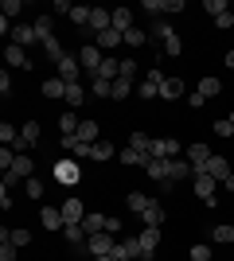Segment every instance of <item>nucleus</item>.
I'll list each match as a JSON object with an SVG mask.
<instances>
[{
  "instance_id": "f257e3e1",
  "label": "nucleus",
  "mask_w": 234,
  "mask_h": 261,
  "mask_svg": "<svg viewBox=\"0 0 234 261\" xmlns=\"http://www.w3.org/2000/svg\"><path fill=\"white\" fill-rule=\"evenodd\" d=\"M32 175H35L32 152H20V156H16V164H12V172H4V184H0V187H8V191H12L20 179H32Z\"/></svg>"
},
{
  "instance_id": "f03ea898",
  "label": "nucleus",
  "mask_w": 234,
  "mask_h": 261,
  "mask_svg": "<svg viewBox=\"0 0 234 261\" xmlns=\"http://www.w3.org/2000/svg\"><path fill=\"white\" fill-rule=\"evenodd\" d=\"M191 187H195V195H199L207 207H219V199H215V191H219V179H211L207 172H195V175H191Z\"/></svg>"
},
{
  "instance_id": "7ed1b4c3",
  "label": "nucleus",
  "mask_w": 234,
  "mask_h": 261,
  "mask_svg": "<svg viewBox=\"0 0 234 261\" xmlns=\"http://www.w3.org/2000/svg\"><path fill=\"white\" fill-rule=\"evenodd\" d=\"M55 184H67V187H74L78 179H82V168H78V160L70 156V160H55Z\"/></svg>"
},
{
  "instance_id": "20e7f679",
  "label": "nucleus",
  "mask_w": 234,
  "mask_h": 261,
  "mask_svg": "<svg viewBox=\"0 0 234 261\" xmlns=\"http://www.w3.org/2000/svg\"><path fill=\"white\" fill-rule=\"evenodd\" d=\"M137 246H141V261H152L156 246H160V226H145L137 234Z\"/></svg>"
},
{
  "instance_id": "39448f33",
  "label": "nucleus",
  "mask_w": 234,
  "mask_h": 261,
  "mask_svg": "<svg viewBox=\"0 0 234 261\" xmlns=\"http://www.w3.org/2000/svg\"><path fill=\"white\" fill-rule=\"evenodd\" d=\"M152 156H160V160H176V156H184V144H179L176 137H152Z\"/></svg>"
},
{
  "instance_id": "423d86ee",
  "label": "nucleus",
  "mask_w": 234,
  "mask_h": 261,
  "mask_svg": "<svg viewBox=\"0 0 234 261\" xmlns=\"http://www.w3.org/2000/svg\"><path fill=\"white\" fill-rule=\"evenodd\" d=\"M78 63H82V70L94 78V74H98V66H101V47H98V43H82V51H78Z\"/></svg>"
},
{
  "instance_id": "0eeeda50",
  "label": "nucleus",
  "mask_w": 234,
  "mask_h": 261,
  "mask_svg": "<svg viewBox=\"0 0 234 261\" xmlns=\"http://www.w3.org/2000/svg\"><path fill=\"white\" fill-rule=\"evenodd\" d=\"M211 156H215V152H211V148H207L203 141H191L188 148H184V160H188L191 168H195V172H203V164L211 160Z\"/></svg>"
},
{
  "instance_id": "6e6552de",
  "label": "nucleus",
  "mask_w": 234,
  "mask_h": 261,
  "mask_svg": "<svg viewBox=\"0 0 234 261\" xmlns=\"http://www.w3.org/2000/svg\"><path fill=\"white\" fill-rule=\"evenodd\" d=\"M113 246H117V238H113V234H106V230H101V234H90V238H86V253H90V257L113 253Z\"/></svg>"
},
{
  "instance_id": "1a4fd4ad",
  "label": "nucleus",
  "mask_w": 234,
  "mask_h": 261,
  "mask_svg": "<svg viewBox=\"0 0 234 261\" xmlns=\"http://www.w3.org/2000/svg\"><path fill=\"white\" fill-rule=\"evenodd\" d=\"M184 94H188V82H184L179 74H168L164 82H160V98L164 101H179Z\"/></svg>"
},
{
  "instance_id": "9d476101",
  "label": "nucleus",
  "mask_w": 234,
  "mask_h": 261,
  "mask_svg": "<svg viewBox=\"0 0 234 261\" xmlns=\"http://www.w3.org/2000/svg\"><path fill=\"white\" fill-rule=\"evenodd\" d=\"M145 175H148V179H156V184H168V175H172V160L148 156V160H145Z\"/></svg>"
},
{
  "instance_id": "9b49d317",
  "label": "nucleus",
  "mask_w": 234,
  "mask_h": 261,
  "mask_svg": "<svg viewBox=\"0 0 234 261\" xmlns=\"http://www.w3.org/2000/svg\"><path fill=\"white\" fill-rule=\"evenodd\" d=\"M35 144H39V121H28L20 129V141L12 144V148H16V152H32Z\"/></svg>"
},
{
  "instance_id": "f8f14e48",
  "label": "nucleus",
  "mask_w": 234,
  "mask_h": 261,
  "mask_svg": "<svg viewBox=\"0 0 234 261\" xmlns=\"http://www.w3.org/2000/svg\"><path fill=\"white\" fill-rule=\"evenodd\" d=\"M39 222H43V230H67V218H63V207H39Z\"/></svg>"
},
{
  "instance_id": "ddd939ff",
  "label": "nucleus",
  "mask_w": 234,
  "mask_h": 261,
  "mask_svg": "<svg viewBox=\"0 0 234 261\" xmlns=\"http://www.w3.org/2000/svg\"><path fill=\"white\" fill-rule=\"evenodd\" d=\"M55 70H59V78H63V82H78V78H82V63H78V55H67V59H63V63H55Z\"/></svg>"
},
{
  "instance_id": "4468645a",
  "label": "nucleus",
  "mask_w": 234,
  "mask_h": 261,
  "mask_svg": "<svg viewBox=\"0 0 234 261\" xmlns=\"http://www.w3.org/2000/svg\"><path fill=\"white\" fill-rule=\"evenodd\" d=\"M35 39H39V35H35V23H16V28H12V43L23 47V51L35 47Z\"/></svg>"
},
{
  "instance_id": "2eb2a0df",
  "label": "nucleus",
  "mask_w": 234,
  "mask_h": 261,
  "mask_svg": "<svg viewBox=\"0 0 234 261\" xmlns=\"http://www.w3.org/2000/svg\"><path fill=\"white\" fill-rule=\"evenodd\" d=\"M4 59H8V66H16V70H32V55L23 51V47H16V43L4 47Z\"/></svg>"
},
{
  "instance_id": "dca6fc26",
  "label": "nucleus",
  "mask_w": 234,
  "mask_h": 261,
  "mask_svg": "<svg viewBox=\"0 0 234 261\" xmlns=\"http://www.w3.org/2000/svg\"><path fill=\"white\" fill-rule=\"evenodd\" d=\"M203 172L211 175V179H219V184H226V175H234L230 164H226V156H211V160L203 164Z\"/></svg>"
},
{
  "instance_id": "f3484780",
  "label": "nucleus",
  "mask_w": 234,
  "mask_h": 261,
  "mask_svg": "<svg viewBox=\"0 0 234 261\" xmlns=\"http://www.w3.org/2000/svg\"><path fill=\"white\" fill-rule=\"evenodd\" d=\"M63 218H67V226H82V218H86L82 199H63Z\"/></svg>"
},
{
  "instance_id": "a211bd4d",
  "label": "nucleus",
  "mask_w": 234,
  "mask_h": 261,
  "mask_svg": "<svg viewBox=\"0 0 234 261\" xmlns=\"http://www.w3.org/2000/svg\"><path fill=\"white\" fill-rule=\"evenodd\" d=\"M160 82H164V74H160V70H148V78L137 86V94H141L145 101H148V98H160Z\"/></svg>"
},
{
  "instance_id": "6ab92c4d",
  "label": "nucleus",
  "mask_w": 234,
  "mask_h": 261,
  "mask_svg": "<svg viewBox=\"0 0 234 261\" xmlns=\"http://www.w3.org/2000/svg\"><path fill=\"white\" fill-rule=\"evenodd\" d=\"M35 35H39V43L55 39V16H51V12H39V16H35Z\"/></svg>"
},
{
  "instance_id": "aec40b11",
  "label": "nucleus",
  "mask_w": 234,
  "mask_h": 261,
  "mask_svg": "<svg viewBox=\"0 0 234 261\" xmlns=\"http://www.w3.org/2000/svg\"><path fill=\"white\" fill-rule=\"evenodd\" d=\"M110 28H113V8L110 12H106V8H94V12H90V32H110Z\"/></svg>"
},
{
  "instance_id": "412c9836",
  "label": "nucleus",
  "mask_w": 234,
  "mask_h": 261,
  "mask_svg": "<svg viewBox=\"0 0 234 261\" xmlns=\"http://www.w3.org/2000/svg\"><path fill=\"white\" fill-rule=\"evenodd\" d=\"M98 78H106V82H117L121 78V59H113V55H106L98 66Z\"/></svg>"
},
{
  "instance_id": "4be33fe9",
  "label": "nucleus",
  "mask_w": 234,
  "mask_h": 261,
  "mask_svg": "<svg viewBox=\"0 0 234 261\" xmlns=\"http://www.w3.org/2000/svg\"><path fill=\"white\" fill-rule=\"evenodd\" d=\"M78 141H86V144H98L101 141V125L94 117H86L82 125H78Z\"/></svg>"
},
{
  "instance_id": "5701e85b",
  "label": "nucleus",
  "mask_w": 234,
  "mask_h": 261,
  "mask_svg": "<svg viewBox=\"0 0 234 261\" xmlns=\"http://www.w3.org/2000/svg\"><path fill=\"white\" fill-rule=\"evenodd\" d=\"M195 90H199L203 98L211 101V98H219V94H223V82H219L215 74H203V78H199V86H195Z\"/></svg>"
},
{
  "instance_id": "b1692460",
  "label": "nucleus",
  "mask_w": 234,
  "mask_h": 261,
  "mask_svg": "<svg viewBox=\"0 0 234 261\" xmlns=\"http://www.w3.org/2000/svg\"><path fill=\"white\" fill-rule=\"evenodd\" d=\"M191 175H195V168H191L184 156H176V160H172V175H168V184H179V179H191Z\"/></svg>"
},
{
  "instance_id": "393cba45",
  "label": "nucleus",
  "mask_w": 234,
  "mask_h": 261,
  "mask_svg": "<svg viewBox=\"0 0 234 261\" xmlns=\"http://www.w3.org/2000/svg\"><path fill=\"white\" fill-rule=\"evenodd\" d=\"M117 160H121L125 168H145V160H148V156H145V152H137V148H129V144H125V148H117Z\"/></svg>"
},
{
  "instance_id": "a878e982",
  "label": "nucleus",
  "mask_w": 234,
  "mask_h": 261,
  "mask_svg": "<svg viewBox=\"0 0 234 261\" xmlns=\"http://www.w3.org/2000/svg\"><path fill=\"white\" fill-rule=\"evenodd\" d=\"M106 222H110V215L86 211V218H82V230H86V234H101V230H106Z\"/></svg>"
},
{
  "instance_id": "bb28decb",
  "label": "nucleus",
  "mask_w": 234,
  "mask_h": 261,
  "mask_svg": "<svg viewBox=\"0 0 234 261\" xmlns=\"http://www.w3.org/2000/svg\"><path fill=\"white\" fill-rule=\"evenodd\" d=\"M39 90H43V98H67V82H63V78H43V86H39Z\"/></svg>"
},
{
  "instance_id": "cd10ccee",
  "label": "nucleus",
  "mask_w": 234,
  "mask_h": 261,
  "mask_svg": "<svg viewBox=\"0 0 234 261\" xmlns=\"http://www.w3.org/2000/svg\"><path fill=\"white\" fill-rule=\"evenodd\" d=\"M63 238H67L70 250H86V238H90V234L82 226H67V230H63Z\"/></svg>"
},
{
  "instance_id": "c85d7f7f",
  "label": "nucleus",
  "mask_w": 234,
  "mask_h": 261,
  "mask_svg": "<svg viewBox=\"0 0 234 261\" xmlns=\"http://www.w3.org/2000/svg\"><path fill=\"white\" fill-rule=\"evenodd\" d=\"M113 156H117V148H113L110 141H106V137H101L98 144H94V148H90V160H98V164H106V160H113Z\"/></svg>"
},
{
  "instance_id": "c756f323",
  "label": "nucleus",
  "mask_w": 234,
  "mask_h": 261,
  "mask_svg": "<svg viewBox=\"0 0 234 261\" xmlns=\"http://www.w3.org/2000/svg\"><path fill=\"white\" fill-rule=\"evenodd\" d=\"M113 32H133V12L129 8H113Z\"/></svg>"
},
{
  "instance_id": "7c9ffc66",
  "label": "nucleus",
  "mask_w": 234,
  "mask_h": 261,
  "mask_svg": "<svg viewBox=\"0 0 234 261\" xmlns=\"http://www.w3.org/2000/svg\"><path fill=\"white\" fill-rule=\"evenodd\" d=\"M211 242H215V246H230V242H234V226H230V222L211 226Z\"/></svg>"
},
{
  "instance_id": "2f4dec72",
  "label": "nucleus",
  "mask_w": 234,
  "mask_h": 261,
  "mask_svg": "<svg viewBox=\"0 0 234 261\" xmlns=\"http://www.w3.org/2000/svg\"><path fill=\"white\" fill-rule=\"evenodd\" d=\"M78 125H82V121L74 117V109H67V113L59 117V133H63V137H78Z\"/></svg>"
},
{
  "instance_id": "473e14b6",
  "label": "nucleus",
  "mask_w": 234,
  "mask_h": 261,
  "mask_svg": "<svg viewBox=\"0 0 234 261\" xmlns=\"http://www.w3.org/2000/svg\"><path fill=\"white\" fill-rule=\"evenodd\" d=\"M63 101H67L70 109H78L82 101H86V86H82V82H70V86H67V98H63Z\"/></svg>"
},
{
  "instance_id": "72a5a7b5",
  "label": "nucleus",
  "mask_w": 234,
  "mask_h": 261,
  "mask_svg": "<svg viewBox=\"0 0 234 261\" xmlns=\"http://www.w3.org/2000/svg\"><path fill=\"white\" fill-rule=\"evenodd\" d=\"M90 94H94V98H113V82H106V78H98V74H94V78H90Z\"/></svg>"
},
{
  "instance_id": "f704fd0d",
  "label": "nucleus",
  "mask_w": 234,
  "mask_h": 261,
  "mask_svg": "<svg viewBox=\"0 0 234 261\" xmlns=\"http://www.w3.org/2000/svg\"><path fill=\"white\" fill-rule=\"evenodd\" d=\"M125 203H129V211H137V215H145V211H148V207H152L156 199H148V195H145V191H133V195L125 199Z\"/></svg>"
},
{
  "instance_id": "c9c22d12",
  "label": "nucleus",
  "mask_w": 234,
  "mask_h": 261,
  "mask_svg": "<svg viewBox=\"0 0 234 261\" xmlns=\"http://www.w3.org/2000/svg\"><path fill=\"white\" fill-rule=\"evenodd\" d=\"M141 218H145V226H164V218H168V215H164V203H152Z\"/></svg>"
},
{
  "instance_id": "e433bc0d",
  "label": "nucleus",
  "mask_w": 234,
  "mask_h": 261,
  "mask_svg": "<svg viewBox=\"0 0 234 261\" xmlns=\"http://www.w3.org/2000/svg\"><path fill=\"white\" fill-rule=\"evenodd\" d=\"M121 43H125V35H121V32H113V28L98 35V47H101V51H113V47H121Z\"/></svg>"
},
{
  "instance_id": "4c0bfd02",
  "label": "nucleus",
  "mask_w": 234,
  "mask_h": 261,
  "mask_svg": "<svg viewBox=\"0 0 234 261\" xmlns=\"http://www.w3.org/2000/svg\"><path fill=\"white\" fill-rule=\"evenodd\" d=\"M43 55H47V59H51V63H63V59H67V51H63V43H59V35H55V39H47V43H43Z\"/></svg>"
},
{
  "instance_id": "58836bf2",
  "label": "nucleus",
  "mask_w": 234,
  "mask_h": 261,
  "mask_svg": "<svg viewBox=\"0 0 234 261\" xmlns=\"http://www.w3.org/2000/svg\"><path fill=\"white\" fill-rule=\"evenodd\" d=\"M129 148H137V152H145V156H152V137H145V133H133V137H129Z\"/></svg>"
},
{
  "instance_id": "ea45409f",
  "label": "nucleus",
  "mask_w": 234,
  "mask_h": 261,
  "mask_svg": "<svg viewBox=\"0 0 234 261\" xmlns=\"http://www.w3.org/2000/svg\"><path fill=\"white\" fill-rule=\"evenodd\" d=\"M90 12H94V8H86V4H74V8H70V23H78V28H90Z\"/></svg>"
},
{
  "instance_id": "a19ab883",
  "label": "nucleus",
  "mask_w": 234,
  "mask_h": 261,
  "mask_svg": "<svg viewBox=\"0 0 234 261\" xmlns=\"http://www.w3.org/2000/svg\"><path fill=\"white\" fill-rule=\"evenodd\" d=\"M145 43H148V32H141V28L125 32V47H133V51H137V47H145Z\"/></svg>"
},
{
  "instance_id": "79ce46f5",
  "label": "nucleus",
  "mask_w": 234,
  "mask_h": 261,
  "mask_svg": "<svg viewBox=\"0 0 234 261\" xmlns=\"http://www.w3.org/2000/svg\"><path fill=\"white\" fill-rule=\"evenodd\" d=\"M129 94H133V82H129V78H117V82H113V101H125Z\"/></svg>"
},
{
  "instance_id": "37998d69",
  "label": "nucleus",
  "mask_w": 234,
  "mask_h": 261,
  "mask_svg": "<svg viewBox=\"0 0 234 261\" xmlns=\"http://www.w3.org/2000/svg\"><path fill=\"white\" fill-rule=\"evenodd\" d=\"M8 242L16 246V250H23V246L32 242V230H20V226H16V230H8Z\"/></svg>"
},
{
  "instance_id": "c03bdc74",
  "label": "nucleus",
  "mask_w": 234,
  "mask_h": 261,
  "mask_svg": "<svg viewBox=\"0 0 234 261\" xmlns=\"http://www.w3.org/2000/svg\"><path fill=\"white\" fill-rule=\"evenodd\" d=\"M23 191H28V199H43V179H23Z\"/></svg>"
},
{
  "instance_id": "a18cd8bd",
  "label": "nucleus",
  "mask_w": 234,
  "mask_h": 261,
  "mask_svg": "<svg viewBox=\"0 0 234 261\" xmlns=\"http://www.w3.org/2000/svg\"><path fill=\"white\" fill-rule=\"evenodd\" d=\"M0 12H4L8 20H16V16L23 12V0H4V4H0Z\"/></svg>"
},
{
  "instance_id": "49530a36",
  "label": "nucleus",
  "mask_w": 234,
  "mask_h": 261,
  "mask_svg": "<svg viewBox=\"0 0 234 261\" xmlns=\"http://www.w3.org/2000/svg\"><path fill=\"white\" fill-rule=\"evenodd\" d=\"M191 261H211V246H207V242H195V246H191Z\"/></svg>"
},
{
  "instance_id": "de8ad7c7",
  "label": "nucleus",
  "mask_w": 234,
  "mask_h": 261,
  "mask_svg": "<svg viewBox=\"0 0 234 261\" xmlns=\"http://www.w3.org/2000/svg\"><path fill=\"white\" fill-rule=\"evenodd\" d=\"M141 8H145V12H152V16H160V12H172V0H168V4H164V0H145Z\"/></svg>"
},
{
  "instance_id": "09e8293b",
  "label": "nucleus",
  "mask_w": 234,
  "mask_h": 261,
  "mask_svg": "<svg viewBox=\"0 0 234 261\" xmlns=\"http://www.w3.org/2000/svg\"><path fill=\"white\" fill-rule=\"evenodd\" d=\"M121 230H125V218H121V215H110V222H106V234H113V238H117Z\"/></svg>"
},
{
  "instance_id": "8fccbe9b",
  "label": "nucleus",
  "mask_w": 234,
  "mask_h": 261,
  "mask_svg": "<svg viewBox=\"0 0 234 261\" xmlns=\"http://www.w3.org/2000/svg\"><path fill=\"white\" fill-rule=\"evenodd\" d=\"M203 8L211 12V16H223V12H230V8H226V0H203Z\"/></svg>"
},
{
  "instance_id": "3c124183",
  "label": "nucleus",
  "mask_w": 234,
  "mask_h": 261,
  "mask_svg": "<svg viewBox=\"0 0 234 261\" xmlns=\"http://www.w3.org/2000/svg\"><path fill=\"white\" fill-rule=\"evenodd\" d=\"M16 257H20V250L12 242H0V261H16Z\"/></svg>"
},
{
  "instance_id": "603ef678",
  "label": "nucleus",
  "mask_w": 234,
  "mask_h": 261,
  "mask_svg": "<svg viewBox=\"0 0 234 261\" xmlns=\"http://www.w3.org/2000/svg\"><path fill=\"white\" fill-rule=\"evenodd\" d=\"M215 137H234V125H230V117L215 121Z\"/></svg>"
},
{
  "instance_id": "864d4df0",
  "label": "nucleus",
  "mask_w": 234,
  "mask_h": 261,
  "mask_svg": "<svg viewBox=\"0 0 234 261\" xmlns=\"http://www.w3.org/2000/svg\"><path fill=\"white\" fill-rule=\"evenodd\" d=\"M133 74H137V59H121V78L133 82Z\"/></svg>"
},
{
  "instance_id": "5fc2aeb1",
  "label": "nucleus",
  "mask_w": 234,
  "mask_h": 261,
  "mask_svg": "<svg viewBox=\"0 0 234 261\" xmlns=\"http://www.w3.org/2000/svg\"><path fill=\"white\" fill-rule=\"evenodd\" d=\"M0 94H4V98H8V94H12V74H8V70L0 74Z\"/></svg>"
},
{
  "instance_id": "6e6d98bb",
  "label": "nucleus",
  "mask_w": 234,
  "mask_h": 261,
  "mask_svg": "<svg viewBox=\"0 0 234 261\" xmlns=\"http://www.w3.org/2000/svg\"><path fill=\"white\" fill-rule=\"evenodd\" d=\"M215 23H219V28H234V12H223V16H215Z\"/></svg>"
},
{
  "instance_id": "4d7b16f0",
  "label": "nucleus",
  "mask_w": 234,
  "mask_h": 261,
  "mask_svg": "<svg viewBox=\"0 0 234 261\" xmlns=\"http://www.w3.org/2000/svg\"><path fill=\"white\" fill-rule=\"evenodd\" d=\"M188 106H195V109H203V106H207V98H203L199 90H195V94H188Z\"/></svg>"
},
{
  "instance_id": "13d9d810",
  "label": "nucleus",
  "mask_w": 234,
  "mask_h": 261,
  "mask_svg": "<svg viewBox=\"0 0 234 261\" xmlns=\"http://www.w3.org/2000/svg\"><path fill=\"white\" fill-rule=\"evenodd\" d=\"M70 8H74V4H67V0H55V12H59V16H67V20H70Z\"/></svg>"
},
{
  "instance_id": "bf43d9fd",
  "label": "nucleus",
  "mask_w": 234,
  "mask_h": 261,
  "mask_svg": "<svg viewBox=\"0 0 234 261\" xmlns=\"http://www.w3.org/2000/svg\"><path fill=\"white\" fill-rule=\"evenodd\" d=\"M223 187H226V191L234 195V175H226V184H223Z\"/></svg>"
},
{
  "instance_id": "052dcab7",
  "label": "nucleus",
  "mask_w": 234,
  "mask_h": 261,
  "mask_svg": "<svg viewBox=\"0 0 234 261\" xmlns=\"http://www.w3.org/2000/svg\"><path fill=\"white\" fill-rule=\"evenodd\" d=\"M226 66H230V70H234V47H230V51H226Z\"/></svg>"
},
{
  "instance_id": "680f3d73",
  "label": "nucleus",
  "mask_w": 234,
  "mask_h": 261,
  "mask_svg": "<svg viewBox=\"0 0 234 261\" xmlns=\"http://www.w3.org/2000/svg\"><path fill=\"white\" fill-rule=\"evenodd\" d=\"M94 261H113V253H101V257H94Z\"/></svg>"
},
{
  "instance_id": "e2e57ef3",
  "label": "nucleus",
  "mask_w": 234,
  "mask_h": 261,
  "mask_svg": "<svg viewBox=\"0 0 234 261\" xmlns=\"http://www.w3.org/2000/svg\"><path fill=\"white\" fill-rule=\"evenodd\" d=\"M230 125H234V109H230Z\"/></svg>"
}]
</instances>
